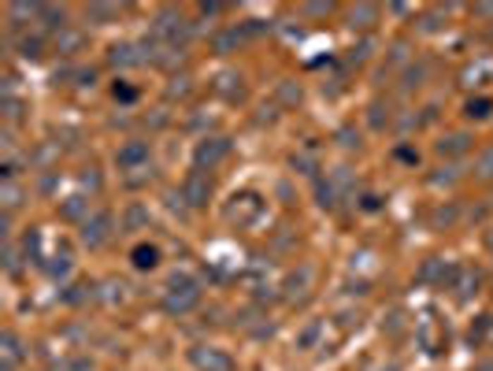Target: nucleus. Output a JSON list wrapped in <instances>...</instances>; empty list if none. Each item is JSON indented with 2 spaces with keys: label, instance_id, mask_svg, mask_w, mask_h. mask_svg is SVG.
I'll return each mask as SVG.
<instances>
[{
  "label": "nucleus",
  "instance_id": "39",
  "mask_svg": "<svg viewBox=\"0 0 493 371\" xmlns=\"http://www.w3.org/2000/svg\"><path fill=\"white\" fill-rule=\"evenodd\" d=\"M4 267H8V275H19V253L16 249H4Z\"/></svg>",
  "mask_w": 493,
  "mask_h": 371
},
{
  "label": "nucleus",
  "instance_id": "14",
  "mask_svg": "<svg viewBox=\"0 0 493 371\" xmlns=\"http://www.w3.org/2000/svg\"><path fill=\"white\" fill-rule=\"evenodd\" d=\"M108 63H111L115 71H126V67H138V63H145V60H141V49H138V45L123 41V45H111V49H108Z\"/></svg>",
  "mask_w": 493,
  "mask_h": 371
},
{
  "label": "nucleus",
  "instance_id": "30",
  "mask_svg": "<svg viewBox=\"0 0 493 371\" xmlns=\"http://www.w3.org/2000/svg\"><path fill=\"white\" fill-rule=\"evenodd\" d=\"M0 111H4V123H19L23 116V101L16 93H4V104H0Z\"/></svg>",
  "mask_w": 493,
  "mask_h": 371
},
{
  "label": "nucleus",
  "instance_id": "9",
  "mask_svg": "<svg viewBox=\"0 0 493 371\" xmlns=\"http://www.w3.org/2000/svg\"><path fill=\"white\" fill-rule=\"evenodd\" d=\"M190 364L197 371H234L230 353L226 349H215V346H193L190 349Z\"/></svg>",
  "mask_w": 493,
  "mask_h": 371
},
{
  "label": "nucleus",
  "instance_id": "27",
  "mask_svg": "<svg viewBox=\"0 0 493 371\" xmlns=\"http://www.w3.org/2000/svg\"><path fill=\"white\" fill-rule=\"evenodd\" d=\"M427 71H430L427 63H412L408 71H404V82H401V90H408V93H412V90H419V85L427 82Z\"/></svg>",
  "mask_w": 493,
  "mask_h": 371
},
{
  "label": "nucleus",
  "instance_id": "31",
  "mask_svg": "<svg viewBox=\"0 0 493 371\" xmlns=\"http://www.w3.org/2000/svg\"><path fill=\"white\" fill-rule=\"evenodd\" d=\"M460 178V167H453V164H449V167H438V171H434V175L427 178L430 186H453Z\"/></svg>",
  "mask_w": 493,
  "mask_h": 371
},
{
  "label": "nucleus",
  "instance_id": "21",
  "mask_svg": "<svg viewBox=\"0 0 493 371\" xmlns=\"http://www.w3.org/2000/svg\"><path fill=\"white\" fill-rule=\"evenodd\" d=\"M37 23L45 26V30H67V11L63 8H52V4H41V16H37Z\"/></svg>",
  "mask_w": 493,
  "mask_h": 371
},
{
  "label": "nucleus",
  "instance_id": "8",
  "mask_svg": "<svg viewBox=\"0 0 493 371\" xmlns=\"http://www.w3.org/2000/svg\"><path fill=\"white\" fill-rule=\"evenodd\" d=\"M312 282H315V267H308V264H300V267H293L286 275V282H282V297L289 305H297V301H304V297L312 293Z\"/></svg>",
  "mask_w": 493,
  "mask_h": 371
},
{
  "label": "nucleus",
  "instance_id": "19",
  "mask_svg": "<svg viewBox=\"0 0 493 371\" xmlns=\"http://www.w3.org/2000/svg\"><path fill=\"white\" fill-rule=\"evenodd\" d=\"M468 149H471V134H463V130L445 134V138L438 141V152H442V156H463Z\"/></svg>",
  "mask_w": 493,
  "mask_h": 371
},
{
  "label": "nucleus",
  "instance_id": "29",
  "mask_svg": "<svg viewBox=\"0 0 493 371\" xmlns=\"http://www.w3.org/2000/svg\"><path fill=\"white\" fill-rule=\"evenodd\" d=\"M475 178L493 182V145H489V149H482V156H478V164H475Z\"/></svg>",
  "mask_w": 493,
  "mask_h": 371
},
{
  "label": "nucleus",
  "instance_id": "32",
  "mask_svg": "<svg viewBox=\"0 0 493 371\" xmlns=\"http://www.w3.org/2000/svg\"><path fill=\"white\" fill-rule=\"evenodd\" d=\"M182 97H190V78L185 75H175L167 85V101H182Z\"/></svg>",
  "mask_w": 493,
  "mask_h": 371
},
{
  "label": "nucleus",
  "instance_id": "35",
  "mask_svg": "<svg viewBox=\"0 0 493 371\" xmlns=\"http://www.w3.org/2000/svg\"><path fill=\"white\" fill-rule=\"evenodd\" d=\"M453 223H456V205H442L434 212V226H438V231L442 226H453Z\"/></svg>",
  "mask_w": 493,
  "mask_h": 371
},
{
  "label": "nucleus",
  "instance_id": "43",
  "mask_svg": "<svg viewBox=\"0 0 493 371\" xmlns=\"http://www.w3.org/2000/svg\"><path fill=\"white\" fill-rule=\"evenodd\" d=\"M219 11H226L223 4H200V16H219Z\"/></svg>",
  "mask_w": 493,
  "mask_h": 371
},
{
  "label": "nucleus",
  "instance_id": "6",
  "mask_svg": "<svg viewBox=\"0 0 493 371\" xmlns=\"http://www.w3.org/2000/svg\"><path fill=\"white\" fill-rule=\"evenodd\" d=\"M260 212H264V197L252 193V190H245V193H234V197H230L226 219H230V223H238V226H249V223L260 219Z\"/></svg>",
  "mask_w": 493,
  "mask_h": 371
},
{
  "label": "nucleus",
  "instance_id": "2",
  "mask_svg": "<svg viewBox=\"0 0 493 371\" xmlns=\"http://www.w3.org/2000/svg\"><path fill=\"white\" fill-rule=\"evenodd\" d=\"M152 34L171 49H185V41L193 37V23L182 16L178 8H159L152 19Z\"/></svg>",
  "mask_w": 493,
  "mask_h": 371
},
{
  "label": "nucleus",
  "instance_id": "22",
  "mask_svg": "<svg viewBox=\"0 0 493 371\" xmlns=\"http://www.w3.org/2000/svg\"><path fill=\"white\" fill-rule=\"evenodd\" d=\"M445 23H449V8H430V11H423V19H419V30H423V34H438Z\"/></svg>",
  "mask_w": 493,
  "mask_h": 371
},
{
  "label": "nucleus",
  "instance_id": "5",
  "mask_svg": "<svg viewBox=\"0 0 493 371\" xmlns=\"http://www.w3.org/2000/svg\"><path fill=\"white\" fill-rule=\"evenodd\" d=\"M111 231H115V219H111V212H93L90 219L82 223V231H78V238H82V245L85 249H104L108 241H111Z\"/></svg>",
  "mask_w": 493,
  "mask_h": 371
},
{
  "label": "nucleus",
  "instance_id": "42",
  "mask_svg": "<svg viewBox=\"0 0 493 371\" xmlns=\"http://www.w3.org/2000/svg\"><path fill=\"white\" fill-rule=\"evenodd\" d=\"M26 256H34V260H37V234H26Z\"/></svg>",
  "mask_w": 493,
  "mask_h": 371
},
{
  "label": "nucleus",
  "instance_id": "16",
  "mask_svg": "<svg viewBox=\"0 0 493 371\" xmlns=\"http://www.w3.org/2000/svg\"><path fill=\"white\" fill-rule=\"evenodd\" d=\"M60 216L67 219V223H85V219H90L93 216V212H90V201H85V197L82 193H75V197H67V201L60 205Z\"/></svg>",
  "mask_w": 493,
  "mask_h": 371
},
{
  "label": "nucleus",
  "instance_id": "12",
  "mask_svg": "<svg viewBox=\"0 0 493 371\" xmlns=\"http://www.w3.org/2000/svg\"><path fill=\"white\" fill-rule=\"evenodd\" d=\"M23 364V341L16 331H4L0 338V371H16Z\"/></svg>",
  "mask_w": 493,
  "mask_h": 371
},
{
  "label": "nucleus",
  "instance_id": "33",
  "mask_svg": "<svg viewBox=\"0 0 493 371\" xmlns=\"http://www.w3.org/2000/svg\"><path fill=\"white\" fill-rule=\"evenodd\" d=\"M279 101H282V104H300V85L289 82V78L279 82Z\"/></svg>",
  "mask_w": 493,
  "mask_h": 371
},
{
  "label": "nucleus",
  "instance_id": "26",
  "mask_svg": "<svg viewBox=\"0 0 493 371\" xmlns=\"http://www.w3.org/2000/svg\"><path fill=\"white\" fill-rule=\"evenodd\" d=\"M156 264H159V249H156V245H138V249H134V267L152 271Z\"/></svg>",
  "mask_w": 493,
  "mask_h": 371
},
{
  "label": "nucleus",
  "instance_id": "24",
  "mask_svg": "<svg viewBox=\"0 0 493 371\" xmlns=\"http://www.w3.org/2000/svg\"><path fill=\"white\" fill-rule=\"evenodd\" d=\"M123 226H126V231H141V226H149V208H145V205H130L126 216H123Z\"/></svg>",
  "mask_w": 493,
  "mask_h": 371
},
{
  "label": "nucleus",
  "instance_id": "41",
  "mask_svg": "<svg viewBox=\"0 0 493 371\" xmlns=\"http://www.w3.org/2000/svg\"><path fill=\"white\" fill-rule=\"evenodd\" d=\"M367 56H371V41H360V45L353 49V60L360 63V60H367Z\"/></svg>",
  "mask_w": 493,
  "mask_h": 371
},
{
  "label": "nucleus",
  "instance_id": "37",
  "mask_svg": "<svg viewBox=\"0 0 493 371\" xmlns=\"http://www.w3.org/2000/svg\"><path fill=\"white\" fill-rule=\"evenodd\" d=\"M338 141H341V149H356V145H360V134L353 130V126H341V130H338Z\"/></svg>",
  "mask_w": 493,
  "mask_h": 371
},
{
  "label": "nucleus",
  "instance_id": "11",
  "mask_svg": "<svg viewBox=\"0 0 493 371\" xmlns=\"http://www.w3.org/2000/svg\"><path fill=\"white\" fill-rule=\"evenodd\" d=\"M460 275V267H453V264H445L442 256H430V260L419 267V282H430V286H445V282H453Z\"/></svg>",
  "mask_w": 493,
  "mask_h": 371
},
{
  "label": "nucleus",
  "instance_id": "36",
  "mask_svg": "<svg viewBox=\"0 0 493 371\" xmlns=\"http://www.w3.org/2000/svg\"><path fill=\"white\" fill-rule=\"evenodd\" d=\"M19 56H26V60H37V56H41V37H23L19 41Z\"/></svg>",
  "mask_w": 493,
  "mask_h": 371
},
{
  "label": "nucleus",
  "instance_id": "44",
  "mask_svg": "<svg viewBox=\"0 0 493 371\" xmlns=\"http://www.w3.org/2000/svg\"><path fill=\"white\" fill-rule=\"evenodd\" d=\"M475 16H482V19H489V16H493V4H475Z\"/></svg>",
  "mask_w": 493,
  "mask_h": 371
},
{
  "label": "nucleus",
  "instance_id": "28",
  "mask_svg": "<svg viewBox=\"0 0 493 371\" xmlns=\"http://www.w3.org/2000/svg\"><path fill=\"white\" fill-rule=\"evenodd\" d=\"M489 111H493V101H489V97H471L468 108H463V116H468V119H486Z\"/></svg>",
  "mask_w": 493,
  "mask_h": 371
},
{
  "label": "nucleus",
  "instance_id": "25",
  "mask_svg": "<svg viewBox=\"0 0 493 371\" xmlns=\"http://www.w3.org/2000/svg\"><path fill=\"white\" fill-rule=\"evenodd\" d=\"M85 19L90 23H111V19H119V8L115 4H85Z\"/></svg>",
  "mask_w": 493,
  "mask_h": 371
},
{
  "label": "nucleus",
  "instance_id": "18",
  "mask_svg": "<svg viewBox=\"0 0 493 371\" xmlns=\"http://www.w3.org/2000/svg\"><path fill=\"white\" fill-rule=\"evenodd\" d=\"M82 45H85V34L78 30V26H67V30L56 34V52L60 56H75Z\"/></svg>",
  "mask_w": 493,
  "mask_h": 371
},
{
  "label": "nucleus",
  "instance_id": "15",
  "mask_svg": "<svg viewBox=\"0 0 493 371\" xmlns=\"http://www.w3.org/2000/svg\"><path fill=\"white\" fill-rule=\"evenodd\" d=\"M256 30H260V26H230V30H223V34L212 37V49L215 52H230V49H238L241 41L249 37V34H256Z\"/></svg>",
  "mask_w": 493,
  "mask_h": 371
},
{
  "label": "nucleus",
  "instance_id": "3",
  "mask_svg": "<svg viewBox=\"0 0 493 371\" xmlns=\"http://www.w3.org/2000/svg\"><path fill=\"white\" fill-rule=\"evenodd\" d=\"M345 197H353V171L349 167H334L327 175V182H319V205L338 208Z\"/></svg>",
  "mask_w": 493,
  "mask_h": 371
},
{
  "label": "nucleus",
  "instance_id": "23",
  "mask_svg": "<svg viewBox=\"0 0 493 371\" xmlns=\"http://www.w3.org/2000/svg\"><path fill=\"white\" fill-rule=\"evenodd\" d=\"M478 282H482V275L478 271H463L460 267V286H456V301H468V297L478 290Z\"/></svg>",
  "mask_w": 493,
  "mask_h": 371
},
{
  "label": "nucleus",
  "instance_id": "1",
  "mask_svg": "<svg viewBox=\"0 0 493 371\" xmlns=\"http://www.w3.org/2000/svg\"><path fill=\"white\" fill-rule=\"evenodd\" d=\"M200 297H205V290H200V282L193 275H171L167 286H164V312L182 320L200 305Z\"/></svg>",
  "mask_w": 493,
  "mask_h": 371
},
{
  "label": "nucleus",
  "instance_id": "20",
  "mask_svg": "<svg viewBox=\"0 0 493 371\" xmlns=\"http://www.w3.org/2000/svg\"><path fill=\"white\" fill-rule=\"evenodd\" d=\"M0 205H4V216L19 212V205H23V186L16 178H4V186H0Z\"/></svg>",
  "mask_w": 493,
  "mask_h": 371
},
{
  "label": "nucleus",
  "instance_id": "10",
  "mask_svg": "<svg viewBox=\"0 0 493 371\" xmlns=\"http://www.w3.org/2000/svg\"><path fill=\"white\" fill-rule=\"evenodd\" d=\"M115 164H119V171H126V175L145 171L149 167V145H145V141H126V145H119V152H115Z\"/></svg>",
  "mask_w": 493,
  "mask_h": 371
},
{
  "label": "nucleus",
  "instance_id": "45",
  "mask_svg": "<svg viewBox=\"0 0 493 371\" xmlns=\"http://www.w3.org/2000/svg\"><path fill=\"white\" fill-rule=\"evenodd\" d=\"M475 371H493V360H482V364H478Z\"/></svg>",
  "mask_w": 493,
  "mask_h": 371
},
{
  "label": "nucleus",
  "instance_id": "13",
  "mask_svg": "<svg viewBox=\"0 0 493 371\" xmlns=\"http://www.w3.org/2000/svg\"><path fill=\"white\" fill-rule=\"evenodd\" d=\"M215 93H219L223 101H230V104L245 101V85H241V75H234V71H223V75H215Z\"/></svg>",
  "mask_w": 493,
  "mask_h": 371
},
{
  "label": "nucleus",
  "instance_id": "7",
  "mask_svg": "<svg viewBox=\"0 0 493 371\" xmlns=\"http://www.w3.org/2000/svg\"><path fill=\"white\" fill-rule=\"evenodd\" d=\"M182 201L190 205V208H205L212 201V178H208V171H190V175L182 178Z\"/></svg>",
  "mask_w": 493,
  "mask_h": 371
},
{
  "label": "nucleus",
  "instance_id": "34",
  "mask_svg": "<svg viewBox=\"0 0 493 371\" xmlns=\"http://www.w3.org/2000/svg\"><path fill=\"white\" fill-rule=\"evenodd\" d=\"M319 331H323V323H319V320H312V323H308V327H304V331H300L297 346H300V349H312V346H315V338H319Z\"/></svg>",
  "mask_w": 493,
  "mask_h": 371
},
{
  "label": "nucleus",
  "instance_id": "4",
  "mask_svg": "<svg viewBox=\"0 0 493 371\" xmlns=\"http://www.w3.org/2000/svg\"><path fill=\"white\" fill-rule=\"evenodd\" d=\"M226 156H230V138H223V134L200 138L193 145V167L197 171H212V167H219Z\"/></svg>",
  "mask_w": 493,
  "mask_h": 371
},
{
  "label": "nucleus",
  "instance_id": "38",
  "mask_svg": "<svg viewBox=\"0 0 493 371\" xmlns=\"http://www.w3.org/2000/svg\"><path fill=\"white\" fill-rule=\"evenodd\" d=\"M330 11H334V4H323V0H315V4H304V16H312V19L330 16Z\"/></svg>",
  "mask_w": 493,
  "mask_h": 371
},
{
  "label": "nucleus",
  "instance_id": "40",
  "mask_svg": "<svg viewBox=\"0 0 493 371\" xmlns=\"http://www.w3.org/2000/svg\"><path fill=\"white\" fill-rule=\"evenodd\" d=\"M82 186H93V190H100V175H97V167H85V175H82Z\"/></svg>",
  "mask_w": 493,
  "mask_h": 371
},
{
  "label": "nucleus",
  "instance_id": "17",
  "mask_svg": "<svg viewBox=\"0 0 493 371\" xmlns=\"http://www.w3.org/2000/svg\"><path fill=\"white\" fill-rule=\"evenodd\" d=\"M379 23V4H353L349 8V26L353 30H371Z\"/></svg>",
  "mask_w": 493,
  "mask_h": 371
}]
</instances>
